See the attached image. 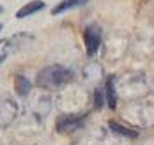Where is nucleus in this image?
<instances>
[{
	"label": "nucleus",
	"instance_id": "f257e3e1",
	"mask_svg": "<svg viewBox=\"0 0 154 145\" xmlns=\"http://www.w3.org/2000/svg\"><path fill=\"white\" fill-rule=\"evenodd\" d=\"M71 80H73V73L67 67H64L60 64H53L46 65L45 69H41L37 73L35 85L45 89V90H57L64 85H67Z\"/></svg>",
	"mask_w": 154,
	"mask_h": 145
},
{
	"label": "nucleus",
	"instance_id": "f03ea898",
	"mask_svg": "<svg viewBox=\"0 0 154 145\" xmlns=\"http://www.w3.org/2000/svg\"><path fill=\"white\" fill-rule=\"evenodd\" d=\"M83 43H85L87 55L89 57L96 55V51L99 50V44H101V27L96 23L87 25L83 30Z\"/></svg>",
	"mask_w": 154,
	"mask_h": 145
},
{
	"label": "nucleus",
	"instance_id": "7ed1b4c3",
	"mask_svg": "<svg viewBox=\"0 0 154 145\" xmlns=\"http://www.w3.org/2000/svg\"><path fill=\"white\" fill-rule=\"evenodd\" d=\"M18 117V103L13 97H4L0 101V128H9Z\"/></svg>",
	"mask_w": 154,
	"mask_h": 145
},
{
	"label": "nucleus",
	"instance_id": "20e7f679",
	"mask_svg": "<svg viewBox=\"0 0 154 145\" xmlns=\"http://www.w3.org/2000/svg\"><path fill=\"white\" fill-rule=\"evenodd\" d=\"M83 119H85V115H73V113L62 115L57 119L55 128L59 133H73V131H76L83 126Z\"/></svg>",
	"mask_w": 154,
	"mask_h": 145
},
{
	"label": "nucleus",
	"instance_id": "39448f33",
	"mask_svg": "<svg viewBox=\"0 0 154 145\" xmlns=\"http://www.w3.org/2000/svg\"><path fill=\"white\" fill-rule=\"evenodd\" d=\"M105 101L110 106V110H115L117 106V94H115V76H110L106 81V87H105Z\"/></svg>",
	"mask_w": 154,
	"mask_h": 145
},
{
	"label": "nucleus",
	"instance_id": "423d86ee",
	"mask_svg": "<svg viewBox=\"0 0 154 145\" xmlns=\"http://www.w3.org/2000/svg\"><path fill=\"white\" fill-rule=\"evenodd\" d=\"M41 9H45V2L43 0H32V2H29L27 5H23L18 13H16V18H27L30 16V14H35L37 11H41Z\"/></svg>",
	"mask_w": 154,
	"mask_h": 145
},
{
	"label": "nucleus",
	"instance_id": "0eeeda50",
	"mask_svg": "<svg viewBox=\"0 0 154 145\" xmlns=\"http://www.w3.org/2000/svg\"><path fill=\"white\" fill-rule=\"evenodd\" d=\"M30 89H32V83L25 76H21V74H16L14 76V90L18 96L25 97L30 94Z\"/></svg>",
	"mask_w": 154,
	"mask_h": 145
},
{
	"label": "nucleus",
	"instance_id": "6e6552de",
	"mask_svg": "<svg viewBox=\"0 0 154 145\" xmlns=\"http://www.w3.org/2000/svg\"><path fill=\"white\" fill-rule=\"evenodd\" d=\"M89 0H62L57 7L51 9V14H60L64 11H69V9H75V7H80V5H85Z\"/></svg>",
	"mask_w": 154,
	"mask_h": 145
},
{
	"label": "nucleus",
	"instance_id": "1a4fd4ad",
	"mask_svg": "<svg viewBox=\"0 0 154 145\" xmlns=\"http://www.w3.org/2000/svg\"><path fill=\"white\" fill-rule=\"evenodd\" d=\"M110 129L115 133V134H119V136H128V138H137L138 136V131H135V129H129L126 128V126H121L119 122H115V120H110Z\"/></svg>",
	"mask_w": 154,
	"mask_h": 145
},
{
	"label": "nucleus",
	"instance_id": "9d476101",
	"mask_svg": "<svg viewBox=\"0 0 154 145\" xmlns=\"http://www.w3.org/2000/svg\"><path fill=\"white\" fill-rule=\"evenodd\" d=\"M103 104H105V92L101 89H96V92H94V106H96V110H101Z\"/></svg>",
	"mask_w": 154,
	"mask_h": 145
},
{
	"label": "nucleus",
	"instance_id": "9b49d317",
	"mask_svg": "<svg viewBox=\"0 0 154 145\" xmlns=\"http://www.w3.org/2000/svg\"><path fill=\"white\" fill-rule=\"evenodd\" d=\"M2 13H4V7H2V5H0V14H2Z\"/></svg>",
	"mask_w": 154,
	"mask_h": 145
},
{
	"label": "nucleus",
	"instance_id": "f8f14e48",
	"mask_svg": "<svg viewBox=\"0 0 154 145\" xmlns=\"http://www.w3.org/2000/svg\"><path fill=\"white\" fill-rule=\"evenodd\" d=\"M0 30H2V25H0Z\"/></svg>",
	"mask_w": 154,
	"mask_h": 145
}]
</instances>
